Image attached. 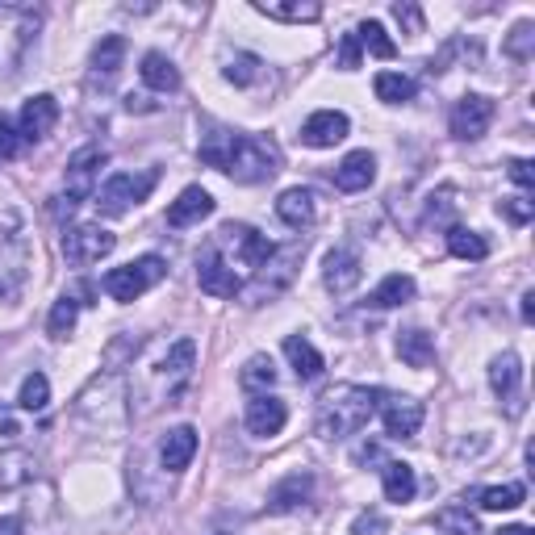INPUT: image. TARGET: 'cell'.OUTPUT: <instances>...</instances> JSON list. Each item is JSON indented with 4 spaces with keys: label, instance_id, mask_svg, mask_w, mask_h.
I'll return each instance as SVG.
<instances>
[{
    "label": "cell",
    "instance_id": "1",
    "mask_svg": "<svg viewBox=\"0 0 535 535\" xmlns=\"http://www.w3.org/2000/svg\"><path fill=\"white\" fill-rule=\"evenodd\" d=\"M197 155H201V164L226 172L239 184H260V180L276 176V151L264 138H251V134L226 130V126H214L209 134H201Z\"/></svg>",
    "mask_w": 535,
    "mask_h": 535
},
{
    "label": "cell",
    "instance_id": "2",
    "mask_svg": "<svg viewBox=\"0 0 535 535\" xmlns=\"http://www.w3.org/2000/svg\"><path fill=\"white\" fill-rule=\"evenodd\" d=\"M372 414H377V393H372V389H364V385H335V389L322 393L314 431L322 439H347V435L364 431Z\"/></svg>",
    "mask_w": 535,
    "mask_h": 535
},
{
    "label": "cell",
    "instance_id": "3",
    "mask_svg": "<svg viewBox=\"0 0 535 535\" xmlns=\"http://www.w3.org/2000/svg\"><path fill=\"white\" fill-rule=\"evenodd\" d=\"M218 251V260L230 268V272H260L268 260H272V243L260 235L255 226H247V222H226L222 230H218V239L209 243Z\"/></svg>",
    "mask_w": 535,
    "mask_h": 535
},
{
    "label": "cell",
    "instance_id": "4",
    "mask_svg": "<svg viewBox=\"0 0 535 535\" xmlns=\"http://www.w3.org/2000/svg\"><path fill=\"white\" fill-rule=\"evenodd\" d=\"M105 164H109L105 147H84V151L72 155V164H67V180H63V193H59V201H55V214H59V218L72 214L80 201L97 197V176H101Z\"/></svg>",
    "mask_w": 535,
    "mask_h": 535
},
{
    "label": "cell",
    "instance_id": "5",
    "mask_svg": "<svg viewBox=\"0 0 535 535\" xmlns=\"http://www.w3.org/2000/svg\"><path fill=\"white\" fill-rule=\"evenodd\" d=\"M168 276V264H164V255H143V260H134V264H122V268H109L105 272V293L113 301H138L151 285H159Z\"/></svg>",
    "mask_w": 535,
    "mask_h": 535
},
{
    "label": "cell",
    "instance_id": "6",
    "mask_svg": "<svg viewBox=\"0 0 535 535\" xmlns=\"http://www.w3.org/2000/svg\"><path fill=\"white\" fill-rule=\"evenodd\" d=\"M155 180H159V172H138V176L134 172H113L105 184H97V209L105 218H122L130 205L151 197Z\"/></svg>",
    "mask_w": 535,
    "mask_h": 535
},
{
    "label": "cell",
    "instance_id": "7",
    "mask_svg": "<svg viewBox=\"0 0 535 535\" xmlns=\"http://www.w3.org/2000/svg\"><path fill=\"white\" fill-rule=\"evenodd\" d=\"M63 255H67V264H76V268H88V264H101L105 255L118 247V239L109 235L105 226H72L63 235Z\"/></svg>",
    "mask_w": 535,
    "mask_h": 535
},
{
    "label": "cell",
    "instance_id": "8",
    "mask_svg": "<svg viewBox=\"0 0 535 535\" xmlns=\"http://www.w3.org/2000/svg\"><path fill=\"white\" fill-rule=\"evenodd\" d=\"M381 423L389 439H414L423 427V402L406 398V393H385L381 398Z\"/></svg>",
    "mask_w": 535,
    "mask_h": 535
},
{
    "label": "cell",
    "instance_id": "9",
    "mask_svg": "<svg viewBox=\"0 0 535 535\" xmlns=\"http://www.w3.org/2000/svg\"><path fill=\"white\" fill-rule=\"evenodd\" d=\"M490 389L506 402V410L515 418L523 414V364H519L515 352L494 356V364H490Z\"/></svg>",
    "mask_w": 535,
    "mask_h": 535
},
{
    "label": "cell",
    "instance_id": "10",
    "mask_svg": "<svg viewBox=\"0 0 535 535\" xmlns=\"http://www.w3.org/2000/svg\"><path fill=\"white\" fill-rule=\"evenodd\" d=\"M55 122H59V101L51 92H38V97H30L21 105V118H17L21 143H42V138L55 130Z\"/></svg>",
    "mask_w": 535,
    "mask_h": 535
},
{
    "label": "cell",
    "instance_id": "11",
    "mask_svg": "<svg viewBox=\"0 0 535 535\" xmlns=\"http://www.w3.org/2000/svg\"><path fill=\"white\" fill-rule=\"evenodd\" d=\"M243 423H247L251 435L272 439V435H281V431H285V423H289V406H285L281 398H272V393H251Z\"/></svg>",
    "mask_w": 535,
    "mask_h": 535
},
{
    "label": "cell",
    "instance_id": "12",
    "mask_svg": "<svg viewBox=\"0 0 535 535\" xmlns=\"http://www.w3.org/2000/svg\"><path fill=\"white\" fill-rule=\"evenodd\" d=\"M490 122H494V101L481 97V92L456 101V109H452V134L460 138V143H473V138H481L485 130H490Z\"/></svg>",
    "mask_w": 535,
    "mask_h": 535
},
{
    "label": "cell",
    "instance_id": "13",
    "mask_svg": "<svg viewBox=\"0 0 535 535\" xmlns=\"http://www.w3.org/2000/svg\"><path fill=\"white\" fill-rule=\"evenodd\" d=\"M352 134V122H347V113L339 109H318L306 118V126H301V143L314 147V151H327L335 143H343V138Z\"/></svg>",
    "mask_w": 535,
    "mask_h": 535
},
{
    "label": "cell",
    "instance_id": "14",
    "mask_svg": "<svg viewBox=\"0 0 535 535\" xmlns=\"http://www.w3.org/2000/svg\"><path fill=\"white\" fill-rule=\"evenodd\" d=\"M360 281H364V260L352 247L327 251V260H322V285H327L331 293H352Z\"/></svg>",
    "mask_w": 535,
    "mask_h": 535
},
{
    "label": "cell",
    "instance_id": "15",
    "mask_svg": "<svg viewBox=\"0 0 535 535\" xmlns=\"http://www.w3.org/2000/svg\"><path fill=\"white\" fill-rule=\"evenodd\" d=\"M197 285H201V293H209V297H235V293L243 289V276L230 272V268L218 260L214 247H205L201 260H197Z\"/></svg>",
    "mask_w": 535,
    "mask_h": 535
},
{
    "label": "cell",
    "instance_id": "16",
    "mask_svg": "<svg viewBox=\"0 0 535 535\" xmlns=\"http://www.w3.org/2000/svg\"><path fill=\"white\" fill-rule=\"evenodd\" d=\"M209 214H214V197H209L201 184H189L172 205H168V226H176V230H184V226H197V222H205Z\"/></svg>",
    "mask_w": 535,
    "mask_h": 535
},
{
    "label": "cell",
    "instance_id": "17",
    "mask_svg": "<svg viewBox=\"0 0 535 535\" xmlns=\"http://www.w3.org/2000/svg\"><path fill=\"white\" fill-rule=\"evenodd\" d=\"M372 180H377V155H372V151H352L335 168V184L343 193H364Z\"/></svg>",
    "mask_w": 535,
    "mask_h": 535
},
{
    "label": "cell",
    "instance_id": "18",
    "mask_svg": "<svg viewBox=\"0 0 535 535\" xmlns=\"http://www.w3.org/2000/svg\"><path fill=\"white\" fill-rule=\"evenodd\" d=\"M310 494H314V477H310V473H289L285 481H276V485H272L268 510H276V515H289V510L306 506Z\"/></svg>",
    "mask_w": 535,
    "mask_h": 535
},
{
    "label": "cell",
    "instance_id": "19",
    "mask_svg": "<svg viewBox=\"0 0 535 535\" xmlns=\"http://www.w3.org/2000/svg\"><path fill=\"white\" fill-rule=\"evenodd\" d=\"M193 364H197V343L193 339H180L168 347V356L159 360V377L168 381V393H176L184 381L193 377Z\"/></svg>",
    "mask_w": 535,
    "mask_h": 535
},
{
    "label": "cell",
    "instance_id": "20",
    "mask_svg": "<svg viewBox=\"0 0 535 535\" xmlns=\"http://www.w3.org/2000/svg\"><path fill=\"white\" fill-rule=\"evenodd\" d=\"M285 356L297 372V381H318L322 372H327V360H322V352L310 343V339H301V335H289L285 339Z\"/></svg>",
    "mask_w": 535,
    "mask_h": 535
},
{
    "label": "cell",
    "instance_id": "21",
    "mask_svg": "<svg viewBox=\"0 0 535 535\" xmlns=\"http://www.w3.org/2000/svg\"><path fill=\"white\" fill-rule=\"evenodd\" d=\"M38 473V460L26 448H5L0 452V490H21Z\"/></svg>",
    "mask_w": 535,
    "mask_h": 535
},
{
    "label": "cell",
    "instance_id": "22",
    "mask_svg": "<svg viewBox=\"0 0 535 535\" xmlns=\"http://www.w3.org/2000/svg\"><path fill=\"white\" fill-rule=\"evenodd\" d=\"M255 13H264L272 21H289V26H301V21H318L322 5L318 0H255Z\"/></svg>",
    "mask_w": 535,
    "mask_h": 535
},
{
    "label": "cell",
    "instance_id": "23",
    "mask_svg": "<svg viewBox=\"0 0 535 535\" xmlns=\"http://www.w3.org/2000/svg\"><path fill=\"white\" fill-rule=\"evenodd\" d=\"M197 452V431L193 427H176L164 435V448H159V460H164L168 473H184L189 469V460Z\"/></svg>",
    "mask_w": 535,
    "mask_h": 535
},
{
    "label": "cell",
    "instance_id": "24",
    "mask_svg": "<svg viewBox=\"0 0 535 535\" xmlns=\"http://www.w3.org/2000/svg\"><path fill=\"white\" fill-rule=\"evenodd\" d=\"M276 218L293 230H306L314 222V193L310 189H285L276 197Z\"/></svg>",
    "mask_w": 535,
    "mask_h": 535
},
{
    "label": "cell",
    "instance_id": "25",
    "mask_svg": "<svg viewBox=\"0 0 535 535\" xmlns=\"http://www.w3.org/2000/svg\"><path fill=\"white\" fill-rule=\"evenodd\" d=\"M398 356L410 368H431L435 364V339L423 327H406V331H398Z\"/></svg>",
    "mask_w": 535,
    "mask_h": 535
},
{
    "label": "cell",
    "instance_id": "26",
    "mask_svg": "<svg viewBox=\"0 0 535 535\" xmlns=\"http://www.w3.org/2000/svg\"><path fill=\"white\" fill-rule=\"evenodd\" d=\"M381 485H385V498H389V502H410V498L418 494L414 464H406V460H385Z\"/></svg>",
    "mask_w": 535,
    "mask_h": 535
},
{
    "label": "cell",
    "instance_id": "27",
    "mask_svg": "<svg viewBox=\"0 0 535 535\" xmlns=\"http://www.w3.org/2000/svg\"><path fill=\"white\" fill-rule=\"evenodd\" d=\"M138 76H143V84L155 88V92H176L180 88V72H176V63L164 51H147L143 67H138Z\"/></svg>",
    "mask_w": 535,
    "mask_h": 535
},
{
    "label": "cell",
    "instance_id": "28",
    "mask_svg": "<svg viewBox=\"0 0 535 535\" xmlns=\"http://www.w3.org/2000/svg\"><path fill=\"white\" fill-rule=\"evenodd\" d=\"M122 59H126V38H122V34H109V38H101V46H97V51H92V80L109 84L113 76L122 72Z\"/></svg>",
    "mask_w": 535,
    "mask_h": 535
},
{
    "label": "cell",
    "instance_id": "29",
    "mask_svg": "<svg viewBox=\"0 0 535 535\" xmlns=\"http://www.w3.org/2000/svg\"><path fill=\"white\" fill-rule=\"evenodd\" d=\"M410 297H414V276L393 272V276H385V281L368 293V306H377V310H393V306H406Z\"/></svg>",
    "mask_w": 535,
    "mask_h": 535
},
{
    "label": "cell",
    "instance_id": "30",
    "mask_svg": "<svg viewBox=\"0 0 535 535\" xmlns=\"http://www.w3.org/2000/svg\"><path fill=\"white\" fill-rule=\"evenodd\" d=\"M222 76H226L230 84H239V88H251V84L264 80V59H260V55H247V51H235V55L226 59Z\"/></svg>",
    "mask_w": 535,
    "mask_h": 535
},
{
    "label": "cell",
    "instance_id": "31",
    "mask_svg": "<svg viewBox=\"0 0 535 535\" xmlns=\"http://www.w3.org/2000/svg\"><path fill=\"white\" fill-rule=\"evenodd\" d=\"M448 251L456 255V260H473V264H481L485 255H490V243H485L477 230H469V226H452L448 230Z\"/></svg>",
    "mask_w": 535,
    "mask_h": 535
},
{
    "label": "cell",
    "instance_id": "32",
    "mask_svg": "<svg viewBox=\"0 0 535 535\" xmlns=\"http://www.w3.org/2000/svg\"><path fill=\"white\" fill-rule=\"evenodd\" d=\"M76 318H80V301H76V293H63V297L55 301L51 318H46V335H51V339H67V335L76 331Z\"/></svg>",
    "mask_w": 535,
    "mask_h": 535
},
{
    "label": "cell",
    "instance_id": "33",
    "mask_svg": "<svg viewBox=\"0 0 535 535\" xmlns=\"http://www.w3.org/2000/svg\"><path fill=\"white\" fill-rule=\"evenodd\" d=\"M239 385H243L247 393H268V389L276 385V364H272V356H251V360L243 364V372H239Z\"/></svg>",
    "mask_w": 535,
    "mask_h": 535
},
{
    "label": "cell",
    "instance_id": "34",
    "mask_svg": "<svg viewBox=\"0 0 535 535\" xmlns=\"http://www.w3.org/2000/svg\"><path fill=\"white\" fill-rule=\"evenodd\" d=\"M356 42H360V51H372L377 59H393V55H398V46H393V38L385 34L381 21H360V26H356Z\"/></svg>",
    "mask_w": 535,
    "mask_h": 535
},
{
    "label": "cell",
    "instance_id": "35",
    "mask_svg": "<svg viewBox=\"0 0 535 535\" xmlns=\"http://www.w3.org/2000/svg\"><path fill=\"white\" fill-rule=\"evenodd\" d=\"M435 527L444 531V535H481V523L469 506H444L435 515Z\"/></svg>",
    "mask_w": 535,
    "mask_h": 535
},
{
    "label": "cell",
    "instance_id": "36",
    "mask_svg": "<svg viewBox=\"0 0 535 535\" xmlns=\"http://www.w3.org/2000/svg\"><path fill=\"white\" fill-rule=\"evenodd\" d=\"M523 498H527V490L519 481H506V485H490V490H481L477 494V506L481 510H515V506H523Z\"/></svg>",
    "mask_w": 535,
    "mask_h": 535
},
{
    "label": "cell",
    "instance_id": "37",
    "mask_svg": "<svg viewBox=\"0 0 535 535\" xmlns=\"http://www.w3.org/2000/svg\"><path fill=\"white\" fill-rule=\"evenodd\" d=\"M372 88H377V97H381L385 105H406V101H414V80L402 76V72H381L377 80H372Z\"/></svg>",
    "mask_w": 535,
    "mask_h": 535
},
{
    "label": "cell",
    "instance_id": "38",
    "mask_svg": "<svg viewBox=\"0 0 535 535\" xmlns=\"http://www.w3.org/2000/svg\"><path fill=\"white\" fill-rule=\"evenodd\" d=\"M46 402H51V381L42 377V372H30L26 381H21V393H17V406L21 410H46Z\"/></svg>",
    "mask_w": 535,
    "mask_h": 535
},
{
    "label": "cell",
    "instance_id": "39",
    "mask_svg": "<svg viewBox=\"0 0 535 535\" xmlns=\"http://www.w3.org/2000/svg\"><path fill=\"white\" fill-rule=\"evenodd\" d=\"M498 209H502V214H506L510 222H515V226H527V222H531V214H535V201H531L527 193H523V197H502V205H498Z\"/></svg>",
    "mask_w": 535,
    "mask_h": 535
},
{
    "label": "cell",
    "instance_id": "40",
    "mask_svg": "<svg viewBox=\"0 0 535 535\" xmlns=\"http://www.w3.org/2000/svg\"><path fill=\"white\" fill-rule=\"evenodd\" d=\"M389 531V519L381 515V510H364V515H356L352 523V535H385Z\"/></svg>",
    "mask_w": 535,
    "mask_h": 535
},
{
    "label": "cell",
    "instance_id": "41",
    "mask_svg": "<svg viewBox=\"0 0 535 535\" xmlns=\"http://www.w3.org/2000/svg\"><path fill=\"white\" fill-rule=\"evenodd\" d=\"M506 51L515 55V59H527V55H531V21H519L515 34L506 38Z\"/></svg>",
    "mask_w": 535,
    "mask_h": 535
},
{
    "label": "cell",
    "instance_id": "42",
    "mask_svg": "<svg viewBox=\"0 0 535 535\" xmlns=\"http://www.w3.org/2000/svg\"><path fill=\"white\" fill-rule=\"evenodd\" d=\"M506 176L515 180L523 193L535 189V164H531V159H510V164H506Z\"/></svg>",
    "mask_w": 535,
    "mask_h": 535
},
{
    "label": "cell",
    "instance_id": "43",
    "mask_svg": "<svg viewBox=\"0 0 535 535\" xmlns=\"http://www.w3.org/2000/svg\"><path fill=\"white\" fill-rule=\"evenodd\" d=\"M360 42H356V34H343V42H339V67L343 72H356L360 67Z\"/></svg>",
    "mask_w": 535,
    "mask_h": 535
},
{
    "label": "cell",
    "instance_id": "44",
    "mask_svg": "<svg viewBox=\"0 0 535 535\" xmlns=\"http://www.w3.org/2000/svg\"><path fill=\"white\" fill-rule=\"evenodd\" d=\"M21 151V134L9 118H0V159H13Z\"/></svg>",
    "mask_w": 535,
    "mask_h": 535
},
{
    "label": "cell",
    "instance_id": "45",
    "mask_svg": "<svg viewBox=\"0 0 535 535\" xmlns=\"http://www.w3.org/2000/svg\"><path fill=\"white\" fill-rule=\"evenodd\" d=\"M393 17H398L410 34H423V9L418 5H393Z\"/></svg>",
    "mask_w": 535,
    "mask_h": 535
},
{
    "label": "cell",
    "instance_id": "46",
    "mask_svg": "<svg viewBox=\"0 0 535 535\" xmlns=\"http://www.w3.org/2000/svg\"><path fill=\"white\" fill-rule=\"evenodd\" d=\"M0 435H21V427H17L13 410H5V406H0Z\"/></svg>",
    "mask_w": 535,
    "mask_h": 535
},
{
    "label": "cell",
    "instance_id": "47",
    "mask_svg": "<svg viewBox=\"0 0 535 535\" xmlns=\"http://www.w3.org/2000/svg\"><path fill=\"white\" fill-rule=\"evenodd\" d=\"M0 535H21V519L17 515H5V519H0Z\"/></svg>",
    "mask_w": 535,
    "mask_h": 535
},
{
    "label": "cell",
    "instance_id": "48",
    "mask_svg": "<svg viewBox=\"0 0 535 535\" xmlns=\"http://www.w3.org/2000/svg\"><path fill=\"white\" fill-rule=\"evenodd\" d=\"M523 322H535V293H523Z\"/></svg>",
    "mask_w": 535,
    "mask_h": 535
},
{
    "label": "cell",
    "instance_id": "49",
    "mask_svg": "<svg viewBox=\"0 0 535 535\" xmlns=\"http://www.w3.org/2000/svg\"><path fill=\"white\" fill-rule=\"evenodd\" d=\"M494 535H535L531 527H523V523H510V527H498Z\"/></svg>",
    "mask_w": 535,
    "mask_h": 535
}]
</instances>
